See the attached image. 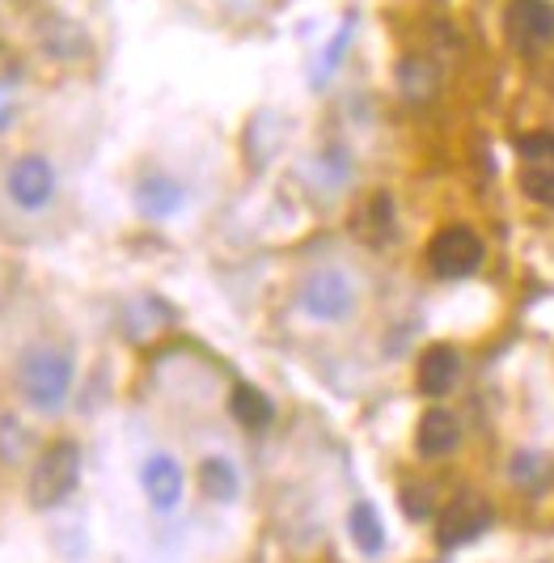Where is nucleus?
Masks as SVG:
<instances>
[{
  "label": "nucleus",
  "instance_id": "nucleus-1",
  "mask_svg": "<svg viewBox=\"0 0 554 563\" xmlns=\"http://www.w3.org/2000/svg\"><path fill=\"white\" fill-rule=\"evenodd\" d=\"M73 373H77V365H73V356L64 347L34 343L18 361V390L26 398V407H34L38 416H52L68 402Z\"/></svg>",
  "mask_w": 554,
  "mask_h": 563
},
{
  "label": "nucleus",
  "instance_id": "nucleus-2",
  "mask_svg": "<svg viewBox=\"0 0 554 563\" xmlns=\"http://www.w3.org/2000/svg\"><path fill=\"white\" fill-rule=\"evenodd\" d=\"M77 483H81V450H77V441H56L52 450L38 457V466L30 475V505H64L77 492Z\"/></svg>",
  "mask_w": 554,
  "mask_h": 563
},
{
  "label": "nucleus",
  "instance_id": "nucleus-3",
  "mask_svg": "<svg viewBox=\"0 0 554 563\" xmlns=\"http://www.w3.org/2000/svg\"><path fill=\"white\" fill-rule=\"evenodd\" d=\"M297 306L313 322H343L347 313L356 310V284L347 280L339 267H318L297 288Z\"/></svg>",
  "mask_w": 554,
  "mask_h": 563
},
{
  "label": "nucleus",
  "instance_id": "nucleus-4",
  "mask_svg": "<svg viewBox=\"0 0 554 563\" xmlns=\"http://www.w3.org/2000/svg\"><path fill=\"white\" fill-rule=\"evenodd\" d=\"M483 258H487L483 238L470 225H448L428 242V267L441 280H466L483 267Z\"/></svg>",
  "mask_w": 554,
  "mask_h": 563
},
{
  "label": "nucleus",
  "instance_id": "nucleus-5",
  "mask_svg": "<svg viewBox=\"0 0 554 563\" xmlns=\"http://www.w3.org/2000/svg\"><path fill=\"white\" fill-rule=\"evenodd\" d=\"M4 191L22 212H43L56 199V166L43 153H22L4 174Z\"/></svg>",
  "mask_w": 554,
  "mask_h": 563
},
{
  "label": "nucleus",
  "instance_id": "nucleus-6",
  "mask_svg": "<svg viewBox=\"0 0 554 563\" xmlns=\"http://www.w3.org/2000/svg\"><path fill=\"white\" fill-rule=\"evenodd\" d=\"M487 530H491V505H487L483 496H474V492L453 496V500L441 508V517H436V542H441L444 551L466 547V542L483 538Z\"/></svg>",
  "mask_w": 554,
  "mask_h": 563
},
{
  "label": "nucleus",
  "instance_id": "nucleus-7",
  "mask_svg": "<svg viewBox=\"0 0 554 563\" xmlns=\"http://www.w3.org/2000/svg\"><path fill=\"white\" fill-rule=\"evenodd\" d=\"M503 30L517 52L533 56L538 47H546L554 38V4L551 0H508Z\"/></svg>",
  "mask_w": 554,
  "mask_h": 563
},
{
  "label": "nucleus",
  "instance_id": "nucleus-8",
  "mask_svg": "<svg viewBox=\"0 0 554 563\" xmlns=\"http://www.w3.org/2000/svg\"><path fill=\"white\" fill-rule=\"evenodd\" d=\"M521 187L533 203L554 208V136L533 132L521 141Z\"/></svg>",
  "mask_w": 554,
  "mask_h": 563
},
{
  "label": "nucleus",
  "instance_id": "nucleus-9",
  "mask_svg": "<svg viewBox=\"0 0 554 563\" xmlns=\"http://www.w3.org/2000/svg\"><path fill=\"white\" fill-rule=\"evenodd\" d=\"M140 487H144L148 505L157 508V512H169V508H178V500H182L187 479H182V466L169 453H153L144 462V471H140Z\"/></svg>",
  "mask_w": 554,
  "mask_h": 563
},
{
  "label": "nucleus",
  "instance_id": "nucleus-10",
  "mask_svg": "<svg viewBox=\"0 0 554 563\" xmlns=\"http://www.w3.org/2000/svg\"><path fill=\"white\" fill-rule=\"evenodd\" d=\"M457 377H462V356H457V347H448V343H432L423 356H419V390L428 398H444L453 386H457Z\"/></svg>",
  "mask_w": 554,
  "mask_h": 563
},
{
  "label": "nucleus",
  "instance_id": "nucleus-11",
  "mask_svg": "<svg viewBox=\"0 0 554 563\" xmlns=\"http://www.w3.org/2000/svg\"><path fill=\"white\" fill-rule=\"evenodd\" d=\"M187 203V187L169 174H148L136 183V208L148 221H169L174 212H182Z\"/></svg>",
  "mask_w": 554,
  "mask_h": 563
},
{
  "label": "nucleus",
  "instance_id": "nucleus-12",
  "mask_svg": "<svg viewBox=\"0 0 554 563\" xmlns=\"http://www.w3.org/2000/svg\"><path fill=\"white\" fill-rule=\"evenodd\" d=\"M457 441H462V423L444 407H432L416 428V450L423 457H444V453L457 450Z\"/></svg>",
  "mask_w": 554,
  "mask_h": 563
},
{
  "label": "nucleus",
  "instance_id": "nucleus-13",
  "mask_svg": "<svg viewBox=\"0 0 554 563\" xmlns=\"http://www.w3.org/2000/svg\"><path fill=\"white\" fill-rule=\"evenodd\" d=\"M199 487H203L208 500L229 505V500H237V492H242V475H237V466H233L229 457H203V462H199Z\"/></svg>",
  "mask_w": 554,
  "mask_h": 563
},
{
  "label": "nucleus",
  "instance_id": "nucleus-14",
  "mask_svg": "<svg viewBox=\"0 0 554 563\" xmlns=\"http://www.w3.org/2000/svg\"><path fill=\"white\" fill-rule=\"evenodd\" d=\"M229 411H233V420L250 428V432H258V428H267V423L276 420V407H272V398L263 395V390H254V386H237L233 395H229Z\"/></svg>",
  "mask_w": 554,
  "mask_h": 563
},
{
  "label": "nucleus",
  "instance_id": "nucleus-15",
  "mask_svg": "<svg viewBox=\"0 0 554 563\" xmlns=\"http://www.w3.org/2000/svg\"><path fill=\"white\" fill-rule=\"evenodd\" d=\"M347 530H352L356 551H364V555H381V551H386V530H381V517H377V508L373 505H364L361 500V505L352 508Z\"/></svg>",
  "mask_w": 554,
  "mask_h": 563
},
{
  "label": "nucleus",
  "instance_id": "nucleus-16",
  "mask_svg": "<svg viewBox=\"0 0 554 563\" xmlns=\"http://www.w3.org/2000/svg\"><path fill=\"white\" fill-rule=\"evenodd\" d=\"M398 85H402V93H407L411 102L432 98V93H436V64L423 56H407L398 64Z\"/></svg>",
  "mask_w": 554,
  "mask_h": 563
},
{
  "label": "nucleus",
  "instance_id": "nucleus-17",
  "mask_svg": "<svg viewBox=\"0 0 554 563\" xmlns=\"http://www.w3.org/2000/svg\"><path fill=\"white\" fill-rule=\"evenodd\" d=\"M361 233H368L373 242H389L394 238V203H389L386 191L373 196V203L361 212Z\"/></svg>",
  "mask_w": 554,
  "mask_h": 563
},
{
  "label": "nucleus",
  "instance_id": "nucleus-18",
  "mask_svg": "<svg viewBox=\"0 0 554 563\" xmlns=\"http://www.w3.org/2000/svg\"><path fill=\"white\" fill-rule=\"evenodd\" d=\"M546 475V457H529V453H521L517 462H512V479L521 483V487H533V479H542Z\"/></svg>",
  "mask_w": 554,
  "mask_h": 563
},
{
  "label": "nucleus",
  "instance_id": "nucleus-19",
  "mask_svg": "<svg viewBox=\"0 0 554 563\" xmlns=\"http://www.w3.org/2000/svg\"><path fill=\"white\" fill-rule=\"evenodd\" d=\"M402 508H407L411 517H428V512H432V500H428V492H423V487L411 483V487H402Z\"/></svg>",
  "mask_w": 554,
  "mask_h": 563
},
{
  "label": "nucleus",
  "instance_id": "nucleus-20",
  "mask_svg": "<svg viewBox=\"0 0 554 563\" xmlns=\"http://www.w3.org/2000/svg\"><path fill=\"white\" fill-rule=\"evenodd\" d=\"M551 89H554V73H551Z\"/></svg>",
  "mask_w": 554,
  "mask_h": 563
}]
</instances>
